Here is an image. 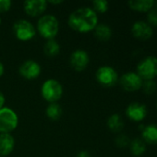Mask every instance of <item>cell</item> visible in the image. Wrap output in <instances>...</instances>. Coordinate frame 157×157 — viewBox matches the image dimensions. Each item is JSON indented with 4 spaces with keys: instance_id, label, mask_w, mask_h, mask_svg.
Returning <instances> with one entry per match:
<instances>
[{
    "instance_id": "6da1fadb",
    "label": "cell",
    "mask_w": 157,
    "mask_h": 157,
    "mask_svg": "<svg viewBox=\"0 0 157 157\" xmlns=\"http://www.w3.org/2000/svg\"><path fill=\"white\" fill-rule=\"evenodd\" d=\"M98 15L92 7L82 6L70 13L68 23L74 31L87 33L93 31L98 25Z\"/></svg>"
},
{
    "instance_id": "7a4b0ae2",
    "label": "cell",
    "mask_w": 157,
    "mask_h": 157,
    "mask_svg": "<svg viewBox=\"0 0 157 157\" xmlns=\"http://www.w3.org/2000/svg\"><path fill=\"white\" fill-rule=\"evenodd\" d=\"M36 31L45 40H55L59 32V21L54 15H43L39 17Z\"/></svg>"
},
{
    "instance_id": "3957f363",
    "label": "cell",
    "mask_w": 157,
    "mask_h": 157,
    "mask_svg": "<svg viewBox=\"0 0 157 157\" xmlns=\"http://www.w3.org/2000/svg\"><path fill=\"white\" fill-rule=\"evenodd\" d=\"M41 95L49 104L57 103L63 96V86L59 81L49 78L43 83L41 86Z\"/></svg>"
},
{
    "instance_id": "277c9868",
    "label": "cell",
    "mask_w": 157,
    "mask_h": 157,
    "mask_svg": "<svg viewBox=\"0 0 157 157\" xmlns=\"http://www.w3.org/2000/svg\"><path fill=\"white\" fill-rule=\"evenodd\" d=\"M12 30L16 39L20 41L31 40L36 36V28L27 19H18L12 26Z\"/></svg>"
},
{
    "instance_id": "5b68a950",
    "label": "cell",
    "mask_w": 157,
    "mask_h": 157,
    "mask_svg": "<svg viewBox=\"0 0 157 157\" xmlns=\"http://www.w3.org/2000/svg\"><path fill=\"white\" fill-rule=\"evenodd\" d=\"M137 74L143 80H152L157 76V57L149 55L142 59L137 64Z\"/></svg>"
},
{
    "instance_id": "8992f818",
    "label": "cell",
    "mask_w": 157,
    "mask_h": 157,
    "mask_svg": "<svg viewBox=\"0 0 157 157\" xmlns=\"http://www.w3.org/2000/svg\"><path fill=\"white\" fill-rule=\"evenodd\" d=\"M19 125L18 114L8 107L0 109V134L11 133Z\"/></svg>"
},
{
    "instance_id": "52a82bcc",
    "label": "cell",
    "mask_w": 157,
    "mask_h": 157,
    "mask_svg": "<svg viewBox=\"0 0 157 157\" xmlns=\"http://www.w3.org/2000/svg\"><path fill=\"white\" fill-rule=\"evenodd\" d=\"M96 81L105 87H111L118 82V72L109 65H103L95 72Z\"/></svg>"
},
{
    "instance_id": "ba28073f",
    "label": "cell",
    "mask_w": 157,
    "mask_h": 157,
    "mask_svg": "<svg viewBox=\"0 0 157 157\" xmlns=\"http://www.w3.org/2000/svg\"><path fill=\"white\" fill-rule=\"evenodd\" d=\"M118 82L124 90L134 92L142 88L143 80L136 72H127L120 76Z\"/></svg>"
},
{
    "instance_id": "9c48e42d",
    "label": "cell",
    "mask_w": 157,
    "mask_h": 157,
    "mask_svg": "<svg viewBox=\"0 0 157 157\" xmlns=\"http://www.w3.org/2000/svg\"><path fill=\"white\" fill-rule=\"evenodd\" d=\"M89 63H90V56L85 50L77 49L70 54L69 64L71 68L77 72H81L85 70Z\"/></svg>"
},
{
    "instance_id": "30bf717a",
    "label": "cell",
    "mask_w": 157,
    "mask_h": 157,
    "mask_svg": "<svg viewBox=\"0 0 157 157\" xmlns=\"http://www.w3.org/2000/svg\"><path fill=\"white\" fill-rule=\"evenodd\" d=\"M42 67L39 63L33 60H27L23 62L19 67V74L25 79L32 80L40 76Z\"/></svg>"
},
{
    "instance_id": "8fae6325",
    "label": "cell",
    "mask_w": 157,
    "mask_h": 157,
    "mask_svg": "<svg viewBox=\"0 0 157 157\" xmlns=\"http://www.w3.org/2000/svg\"><path fill=\"white\" fill-rule=\"evenodd\" d=\"M48 3L45 0H27L23 3V9L31 17H42L47 9Z\"/></svg>"
},
{
    "instance_id": "7c38bea8",
    "label": "cell",
    "mask_w": 157,
    "mask_h": 157,
    "mask_svg": "<svg viewBox=\"0 0 157 157\" xmlns=\"http://www.w3.org/2000/svg\"><path fill=\"white\" fill-rule=\"evenodd\" d=\"M132 35L139 40H148L154 35L153 27L144 20H137L131 26Z\"/></svg>"
},
{
    "instance_id": "4fadbf2b",
    "label": "cell",
    "mask_w": 157,
    "mask_h": 157,
    "mask_svg": "<svg viewBox=\"0 0 157 157\" xmlns=\"http://www.w3.org/2000/svg\"><path fill=\"white\" fill-rule=\"evenodd\" d=\"M126 116L133 121H142L147 115V107L140 102H132L126 109Z\"/></svg>"
},
{
    "instance_id": "5bb4252c",
    "label": "cell",
    "mask_w": 157,
    "mask_h": 157,
    "mask_svg": "<svg viewBox=\"0 0 157 157\" xmlns=\"http://www.w3.org/2000/svg\"><path fill=\"white\" fill-rule=\"evenodd\" d=\"M15 148V139L10 133L0 134V157L8 156Z\"/></svg>"
},
{
    "instance_id": "9a60e30c",
    "label": "cell",
    "mask_w": 157,
    "mask_h": 157,
    "mask_svg": "<svg viewBox=\"0 0 157 157\" xmlns=\"http://www.w3.org/2000/svg\"><path fill=\"white\" fill-rule=\"evenodd\" d=\"M142 139L145 144H157V123L148 124L142 131Z\"/></svg>"
},
{
    "instance_id": "2e32d148",
    "label": "cell",
    "mask_w": 157,
    "mask_h": 157,
    "mask_svg": "<svg viewBox=\"0 0 157 157\" xmlns=\"http://www.w3.org/2000/svg\"><path fill=\"white\" fill-rule=\"evenodd\" d=\"M128 6L135 11L148 12L155 6V0H130Z\"/></svg>"
},
{
    "instance_id": "e0dca14e",
    "label": "cell",
    "mask_w": 157,
    "mask_h": 157,
    "mask_svg": "<svg viewBox=\"0 0 157 157\" xmlns=\"http://www.w3.org/2000/svg\"><path fill=\"white\" fill-rule=\"evenodd\" d=\"M94 36L97 40L102 41H106L112 37V29L107 24L98 23V25L93 29Z\"/></svg>"
},
{
    "instance_id": "ac0fdd59",
    "label": "cell",
    "mask_w": 157,
    "mask_h": 157,
    "mask_svg": "<svg viewBox=\"0 0 157 157\" xmlns=\"http://www.w3.org/2000/svg\"><path fill=\"white\" fill-rule=\"evenodd\" d=\"M106 124H107L108 129L112 132H115V133L120 132L124 128V121L122 120V117L118 113L112 114L108 118Z\"/></svg>"
},
{
    "instance_id": "d6986e66",
    "label": "cell",
    "mask_w": 157,
    "mask_h": 157,
    "mask_svg": "<svg viewBox=\"0 0 157 157\" xmlns=\"http://www.w3.org/2000/svg\"><path fill=\"white\" fill-rule=\"evenodd\" d=\"M130 149L134 156H142L146 152V144L142 138H135L130 141Z\"/></svg>"
},
{
    "instance_id": "ffe728a7",
    "label": "cell",
    "mask_w": 157,
    "mask_h": 157,
    "mask_svg": "<svg viewBox=\"0 0 157 157\" xmlns=\"http://www.w3.org/2000/svg\"><path fill=\"white\" fill-rule=\"evenodd\" d=\"M45 114L49 120L53 121H58L62 116V108L58 103H50L45 109Z\"/></svg>"
},
{
    "instance_id": "44dd1931",
    "label": "cell",
    "mask_w": 157,
    "mask_h": 157,
    "mask_svg": "<svg viewBox=\"0 0 157 157\" xmlns=\"http://www.w3.org/2000/svg\"><path fill=\"white\" fill-rule=\"evenodd\" d=\"M43 52L48 57H55L60 52V45L56 40H48L43 46Z\"/></svg>"
},
{
    "instance_id": "7402d4cb",
    "label": "cell",
    "mask_w": 157,
    "mask_h": 157,
    "mask_svg": "<svg viewBox=\"0 0 157 157\" xmlns=\"http://www.w3.org/2000/svg\"><path fill=\"white\" fill-rule=\"evenodd\" d=\"M109 3L106 0H94L93 1V9L96 13H105L108 10Z\"/></svg>"
},
{
    "instance_id": "603a6c76",
    "label": "cell",
    "mask_w": 157,
    "mask_h": 157,
    "mask_svg": "<svg viewBox=\"0 0 157 157\" xmlns=\"http://www.w3.org/2000/svg\"><path fill=\"white\" fill-rule=\"evenodd\" d=\"M143 91L147 95L154 94L157 89V84L155 81V79L152 80H143V86H142Z\"/></svg>"
},
{
    "instance_id": "cb8c5ba5",
    "label": "cell",
    "mask_w": 157,
    "mask_h": 157,
    "mask_svg": "<svg viewBox=\"0 0 157 157\" xmlns=\"http://www.w3.org/2000/svg\"><path fill=\"white\" fill-rule=\"evenodd\" d=\"M115 144L118 148H126L130 146V140L126 134H118L115 139Z\"/></svg>"
},
{
    "instance_id": "d4e9b609",
    "label": "cell",
    "mask_w": 157,
    "mask_h": 157,
    "mask_svg": "<svg viewBox=\"0 0 157 157\" xmlns=\"http://www.w3.org/2000/svg\"><path fill=\"white\" fill-rule=\"evenodd\" d=\"M147 22L153 27L157 26V7H153L147 12Z\"/></svg>"
},
{
    "instance_id": "484cf974",
    "label": "cell",
    "mask_w": 157,
    "mask_h": 157,
    "mask_svg": "<svg viewBox=\"0 0 157 157\" xmlns=\"http://www.w3.org/2000/svg\"><path fill=\"white\" fill-rule=\"evenodd\" d=\"M12 6L11 0H0V13H5L10 10Z\"/></svg>"
},
{
    "instance_id": "4316f807",
    "label": "cell",
    "mask_w": 157,
    "mask_h": 157,
    "mask_svg": "<svg viewBox=\"0 0 157 157\" xmlns=\"http://www.w3.org/2000/svg\"><path fill=\"white\" fill-rule=\"evenodd\" d=\"M76 157H92L91 154L87 151H81L77 154Z\"/></svg>"
},
{
    "instance_id": "83f0119b",
    "label": "cell",
    "mask_w": 157,
    "mask_h": 157,
    "mask_svg": "<svg viewBox=\"0 0 157 157\" xmlns=\"http://www.w3.org/2000/svg\"><path fill=\"white\" fill-rule=\"evenodd\" d=\"M5 102H6V98L4 94L0 91V109L5 107Z\"/></svg>"
},
{
    "instance_id": "f1b7e54d",
    "label": "cell",
    "mask_w": 157,
    "mask_h": 157,
    "mask_svg": "<svg viewBox=\"0 0 157 157\" xmlns=\"http://www.w3.org/2000/svg\"><path fill=\"white\" fill-rule=\"evenodd\" d=\"M47 3L51 4V5H60L63 3V1L62 0H49V1H47Z\"/></svg>"
},
{
    "instance_id": "f546056e",
    "label": "cell",
    "mask_w": 157,
    "mask_h": 157,
    "mask_svg": "<svg viewBox=\"0 0 157 157\" xmlns=\"http://www.w3.org/2000/svg\"><path fill=\"white\" fill-rule=\"evenodd\" d=\"M4 73H5V66H4L3 63L0 62V77L4 75Z\"/></svg>"
},
{
    "instance_id": "4dcf8cb0",
    "label": "cell",
    "mask_w": 157,
    "mask_h": 157,
    "mask_svg": "<svg viewBox=\"0 0 157 157\" xmlns=\"http://www.w3.org/2000/svg\"><path fill=\"white\" fill-rule=\"evenodd\" d=\"M155 7H157V0L155 1Z\"/></svg>"
},
{
    "instance_id": "1f68e13d",
    "label": "cell",
    "mask_w": 157,
    "mask_h": 157,
    "mask_svg": "<svg viewBox=\"0 0 157 157\" xmlns=\"http://www.w3.org/2000/svg\"><path fill=\"white\" fill-rule=\"evenodd\" d=\"M1 22H2V18H1V15H0V26H1Z\"/></svg>"
},
{
    "instance_id": "d6a6232c",
    "label": "cell",
    "mask_w": 157,
    "mask_h": 157,
    "mask_svg": "<svg viewBox=\"0 0 157 157\" xmlns=\"http://www.w3.org/2000/svg\"><path fill=\"white\" fill-rule=\"evenodd\" d=\"M156 108H157V101H156Z\"/></svg>"
}]
</instances>
